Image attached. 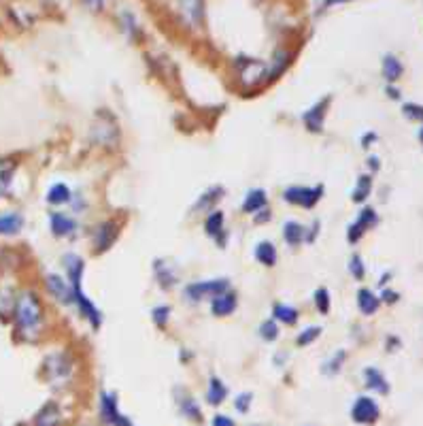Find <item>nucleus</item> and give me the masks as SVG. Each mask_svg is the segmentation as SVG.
<instances>
[{
  "label": "nucleus",
  "mask_w": 423,
  "mask_h": 426,
  "mask_svg": "<svg viewBox=\"0 0 423 426\" xmlns=\"http://www.w3.org/2000/svg\"><path fill=\"white\" fill-rule=\"evenodd\" d=\"M9 320L13 322V330L20 339L34 341L45 324V305L39 292L32 288L20 290Z\"/></svg>",
  "instance_id": "nucleus-1"
},
{
  "label": "nucleus",
  "mask_w": 423,
  "mask_h": 426,
  "mask_svg": "<svg viewBox=\"0 0 423 426\" xmlns=\"http://www.w3.org/2000/svg\"><path fill=\"white\" fill-rule=\"evenodd\" d=\"M230 290V281L226 277L222 279H206V281H194L189 286H185V297L192 301V303H198V301H213L215 297L224 295Z\"/></svg>",
  "instance_id": "nucleus-2"
},
{
  "label": "nucleus",
  "mask_w": 423,
  "mask_h": 426,
  "mask_svg": "<svg viewBox=\"0 0 423 426\" xmlns=\"http://www.w3.org/2000/svg\"><path fill=\"white\" fill-rule=\"evenodd\" d=\"M323 196V186H290L283 192V200L302 207V209H313Z\"/></svg>",
  "instance_id": "nucleus-3"
},
{
  "label": "nucleus",
  "mask_w": 423,
  "mask_h": 426,
  "mask_svg": "<svg viewBox=\"0 0 423 426\" xmlns=\"http://www.w3.org/2000/svg\"><path fill=\"white\" fill-rule=\"evenodd\" d=\"M236 68H239V77L245 86L253 88L260 86L268 79V64L255 58H239L236 60Z\"/></svg>",
  "instance_id": "nucleus-4"
},
{
  "label": "nucleus",
  "mask_w": 423,
  "mask_h": 426,
  "mask_svg": "<svg viewBox=\"0 0 423 426\" xmlns=\"http://www.w3.org/2000/svg\"><path fill=\"white\" fill-rule=\"evenodd\" d=\"M45 288L47 292L60 303V305H73L75 303V295H73V286H70V281L58 273H47L45 275Z\"/></svg>",
  "instance_id": "nucleus-5"
},
{
  "label": "nucleus",
  "mask_w": 423,
  "mask_h": 426,
  "mask_svg": "<svg viewBox=\"0 0 423 426\" xmlns=\"http://www.w3.org/2000/svg\"><path fill=\"white\" fill-rule=\"evenodd\" d=\"M204 233H206V237L213 239L220 247H226L228 233H226V216H224V211H220V209L208 211V216L204 220Z\"/></svg>",
  "instance_id": "nucleus-6"
},
{
  "label": "nucleus",
  "mask_w": 423,
  "mask_h": 426,
  "mask_svg": "<svg viewBox=\"0 0 423 426\" xmlns=\"http://www.w3.org/2000/svg\"><path fill=\"white\" fill-rule=\"evenodd\" d=\"M381 415V409L377 405L375 399L370 396H360L354 407H351V418H354V422L358 424H375Z\"/></svg>",
  "instance_id": "nucleus-7"
},
{
  "label": "nucleus",
  "mask_w": 423,
  "mask_h": 426,
  "mask_svg": "<svg viewBox=\"0 0 423 426\" xmlns=\"http://www.w3.org/2000/svg\"><path fill=\"white\" fill-rule=\"evenodd\" d=\"M375 224H377V211H375L372 207L362 209L360 216H358V220H356L354 224H349V228H347V241H349V243H358V241L364 237V233L370 231Z\"/></svg>",
  "instance_id": "nucleus-8"
},
{
  "label": "nucleus",
  "mask_w": 423,
  "mask_h": 426,
  "mask_svg": "<svg viewBox=\"0 0 423 426\" xmlns=\"http://www.w3.org/2000/svg\"><path fill=\"white\" fill-rule=\"evenodd\" d=\"M330 103H332V96H323L309 111L302 113V122H304L307 130H311V132H321L323 130V122H325Z\"/></svg>",
  "instance_id": "nucleus-9"
},
{
  "label": "nucleus",
  "mask_w": 423,
  "mask_h": 426,
  "mask_svg": "<svg viewBox=\"0 0 423 426\" xmlns=\"http://www.w3.org/2000/svg\"><path fill=\"white\" fill-rule=\"evenodd\" d=\"M119 235V224L113 220L102 222L96 231H94V252L96 254H105L107 250L113 247L115 239Z\"/></svg>",
  "instance_id": "nucleus-10"
},
{
  "label": "nucleus",
  "mask_w": 423,
  "mask_h": 426,
  "mask_svg": "<svg viewBox=\"0 0 423 426\" xmlns=\"http://www.w3.org/2000/svg\"><path fill=\"white\" fill-rule=\"evenodd\" d=\"M73 295H75V303L73 305H77V309H79V314L90 322V326L94 328V330H98L100 328V324H102V316H100V309L88 299V295L83 292V288H73Z\"/></svg>",
  "instance_id": "nucleus-11"
},
{
  "label": "nucleus",
  "mask_w": 423,
  "mask_h": 426,
  "mask_svg": "<svg viewBox=\"0 0 423 426\" xmlns=\"http://www.w3.org/2000/svg\"><path fill=\"white\" fill-rule=\"evenodd\" d=\"M49 231H51L53 237L64 239V237H70V235L77 231V222L70 218L68 213L51 211V213H49Z\"/></svg>",
  "instance_id": "nucleus-12"
},
{
  "label": "nucleus",
  "mask_w": 423,
  "mask_h": 426,
  "mask_svg": "<svg viewBox=\"0 0 423 426\" xmlns=\"http://www.w3.org/2000/svg\"><path fill=\"white\" fill-rule=\"evenodd\" d=\"M100 413H102V418H105L107 424H113V426H132L130 420L119 411L115 394H102L100 396Z\"/></svg>",
  "instance_id": "nucleus-13"
},
{
  "label": "nucleus",
  "mask_w": 423,
  "mask_h": 426,
  "mask_svg": "<svg viewBox=\"0 0 423 426\" xmlns=\"http://www.w3.org/2000/svg\"><path fill=\"white\" fill-rule=\"evenodd\" d=\"M62 264L66 271V279L70 281L73 288H81V279H83V271H86V262L81 256L77 254H64L62 256Z\"/></svg>",
  "instance_id": "nucleus-14"
},
{
  "label": "nucleus",
  "mask_w": 423,
  "mask_h": 426,
  "mask_svg": "<svg viewBox=\"0 0 423 426\" xmlns=\"http://www.w3.org/2000/svg\"><path fill=\"white\" fill-rule=\"evenodd\" d=\"M18 169H20V162L15 158H11V156L0 158V198H5L11 192Z\"/></svg>",
  "instance_id": "nucleus-15"
},
{
  "label": "nucleus",
  "mask_w": 423,
  "mask_h": 426,
  "mask_svg": "<svg viewBox=\"0 0 423 426\" xmlns=\"http://www.w3.org/2000/svg\"><path fill=\"white\" fill-rule=\"evenodd\" d=\"M24 216L20 211H0V237H15L24 231Z\"/></svg>",
  "instance_id": "nucleus-16"
},
{
  "label": "nucleus",
  "mask_w": 423,
  "mask_h": 426,
  "mask_svg": "<svg viewBox=\"0 0 423 426\" xmlns=\"http://www.w3.org/2000/svg\"><path fill=\"white\" fill-rule=\"evenodd\" d=\"M179 11L187 26L196 28L202 24L204 18V0H179Z\"/></svg>",
  "instance_id": "nucleus-17"
},
{
  "label": "nucleus",
  "mask_w": 423,
  "mask_h": 426,
  "mask_svg": "<svg viewBox=\"0 0 423 426\" xmlns=\"http://www.w3.org/2000/svg\"><path fill=\"white\" fill-rule=\"evenodd\" d=\"M236 305H239L236 295L228 290V292H224V295H220L210 301V314H213L215 318H228L236 311Z\"/></svg>",
  "instance_id": "nucleus-18"
},
{
  "label": "nucleus",
  "mask_w": 423,
  "mask_h": 426,
  "mask_svg": "<svg viewBox=\"0 0 423 426\" xmlns=\"http://www.w3.org/2000/svg\"><path fill=\"white\" fill-rule=\"evenodd\" d=\"M154 273H156V279H158V283H160L162 290H173L177 283H179L177 271H175L166 260H156V262H154Z\"/></svg>",
  "instance_id": "nucleus-19"
},
{
  "label": "nucleus",
  "mask_w": 423,
  "mask_h": 426,
  "mask_svg": "<svg viewBox=\"0 0 423 426\" xmlns=\"http://www.w3.org/2000/svg\"><path fill=\"white\" fill-rule=\"evenodd\" d=\"M92 136L98 141V143H105V146H113L117 141V128H115V122L109 117V115H102V122H96L94 130H92Z\"/></svg>",
  "instance_id": "nucleus-20"
},
{
  "label": "nucleus",
  "mask_w": 423,
  "mask_h": 426,
  "mask_svg": "<svg viewBox=\"0 0 423 426\" xmlns=\"http://www.w3.org/2000/svg\"><path fill=\"white\" fill-rule=\"evenodd\" d=\"M281 237H283V241L290 247H298V245L307 243V228L296 220H288L283 224V231H281Z\"/></svg>",
  "instance_id": "nucleus-21"
},
{
  "label": "nucleus",
  "mask_w": 423,
  "mask_h": 426,
  "mask_svg": "<svg viewBox=\"0 0 423 426\" xmlns=\"http://www.w3.org/2000/svg\"><path fill=\"white\" fill-rule=\"evenodd\" d=\"M268 205V194L266 190L262 188H253L245 194V200L241 205L243 213H247V216H253V213H257L260 209H264Z\"/></svg>",
  "instance_id": "nucleus-22"
},
{
  "label": "nucleus",
  "mask_w": 423,
  "mask_h": 426,
  "mask_svg": "<svg viewBox=\"0 0 423 426\" xmlns=\"http://www.w3.org/2000/svg\"><path fill=\"white\" fill-rule=\"evenodd\" d=\"M292 51H288V49H276L274 51V56L270 58V62H268V79H276L283 70L290 66V62H292Z\"/></svg>",
  "instance_id": "nucleus-23"
},
{
  "label": "nucleus",
  "mask_w": 423,
  "mask_h": 426,
  "mask_svg": "<svg viewBox=\"0 0 423 426\" xmlns=\"http://www.w3.org/2000/svg\"><path fill=\"white\" fill-rule=\"evenodd\" d=\"M298 318H300V314H298L296 307H292L288 303H274V307H272V320L276 324L294 326V324H298Z\"/></svg>",
  "instance_id": "nucleus-24"
},
{
  "label": "nucleus",
  "mask_w": 423,
  "mask_h": 426,
  "mask_svg": "<svg viewBox=\"0 0 423 426\" xmlns=\"http://www.w3.org/2000/svg\"><path fill=\"white\" fill-rule=\"evenodd\" d=\"M224 198V188L222 186H213L208 188L202 196H198L196 205H194V211H213L215 205Z\"/></svg>",
  "instance_id": "nucleus-25"
},
{
  "label": "nucleus",
  "mask_w": 423,
  "mask_h": 426,
  "mask_svg": "<svg viewBox=\"0 0 423 426\" xmlns=\"http://www.w3.org/2000/svg\"><path fill=\"white\" fill-rule=\"evenodd\" d=\"M45 200H47L49 205H53V207H64V205H68L70 200H73V192H70V188H68L66 183L58 181V183H53V186L47 190Z\"/></svg>",
  "instance_id": "nucleus-26"
},
{
  "label": "nucleus",
  "mask_w": 423,
  "mask_h": 426,
  "mask_svg": "<svg viewBox=\"0 0 423 426\" xmlns=\"http://www.w3.org/2000/svg\"><path fill=\"white\" fill-rule=\"evenodd\" d=\"M43 367H45V371L49 373V377H51L53 373H55V377H64V375H68V371H70V363L66 361L64 354H51V356L45 359Z\"/></svg>",
  "instance_id": "nucleus-27"
},
{
  "label": "nucleus",
  "mask_w": 423,
  "mask_h": 426,
  "mask_svg": "<svg viewBox=\"0 0 423 426\" xmlns=\"http://www.w3.org/2000/svg\"><path fill=\"white\" fill-rule=\"evenodd\" d=\"M255 260L262 264V266H274L276 260H278V254H276V247L272 241H260L255 245Z\"/></svg>",
  "instance_id": "nucleus-28"
},
{
  "label": "nucleus",
  "mask_w": 423,
  "mask_h": 426,
  "mask_svg": "<svg viewBox=\"0 0 423 426\" xmlns=\"http://www.w3.org/2000/svg\"><path fill=\"white\" fill-rule=\"evenodd\" d=\"M228 396V388L220 377H210L208 380V390H206V401L210 405H222Z\"/></svg>",
  "instance_id": "nucleus-29"
},
{
  "label": "nucleus",
  "mask_w": 423,
  "mask_h": 426,
  "mask_svg": "<svg viewBox=\"0 0 423 426\" xmlns=\"http://www.w3.org/2000/svg\"><path fill=\"white\" fill-rule=\"evenodd\" d=\"M379 305H381V301H379V297H377L372 290L362 288V290L358 292V307H360V311H362L364 316H372V314H377Z\"/></svg>",
  "instance_id": "nucleus-30"
},
{
  "label": "nucleus",
  "mask_w": 423,
  "mask_h": 426,
  "mask_svg": "<svg viewBox=\"0 0 423 426\" xmlns=\"http://www.w3.org/2000/svg\"><path fill=\"white\" fill-rule=\"evenodd\" d=\"M364 380H366V386H368L370 390H377V392H381V394H387V392H389L387 380L383 377V373H381L379 369L368 367V369L364 371Z\"/></svg>",
  "instance_id": "nucleus-31"
},
{
  "label": "nucleus",
  "mask_w": 423,
  "mask_h": 426,
  "mask_svg": "<svg viewBox=\"0 0 423 426\" xmlns=\"http://www.w3.org/2000/svg\"><path fill=\"white\" fill-rule=\"evenodd\" d=\"M402 73H404V66L396 56H385L383 58V77L387 82H391V84L398 82L402 77Z\"/></svg>",
  "instance_id": "nucleus-32"
},
{
  "label": "nucleus",
  "mask_w": 423,
  "mask_h": 426,
  "mask_svg": "<svg viewBox=\"0 0 423 426\" xmlns=\"http://www.w3.org/2000/svg\"><path fill=\"white\" fill-rule=\"evenodd\" d=\"M62 418H60V409L55 403H49L41 409V413L36 415V426H60Z\"/></svg>",
  "instance_id": "nucleus-33"
},
{
  "label": "nucleus",
  "mask_w": 423,
  "mask_h": 426,
  "mask_svg": "<svg viewBox=\"0 0 423 426\" xmlns=\"http://www.w3.org/2000/svg\"><path fill=\"white\" fill-rule=\"evenodd\" d=\"M372 192V177L370 175H362L354 188V192H351V200L354 202H364Z\"/></svg>",
  "instance_id": "nucleus-34"
},
{
  "label": "nucleus",
  "mask_w": 423,
  "mask_h": 426,
  "mask_svg": "<svg viewBox=\"0 0 423 426\" xmlns=\"http://www.w3.org/2000/svg\"><path fill=\"white\" fill-rule=\"evenodd\" d=\"M119 24H121L123 34H126L130 41H136V39H138V26H136V20H134V15H132L130 11H123V13L119 15Z\"/></svg>",
  "instance_id": "nucleus-35"
},
{
  "label": "nucleus",
  "mask_w": 423,
  "mask_h": 426,
  "mask_svg": "<svg viewBox=\"0 0 423 426\" xmlns=\"http://www.w3.org/2000/svg\"><path fill=\"white\" fill-rule=\"evenodd\" d=\"M313 303H315V309H317L321 316H328V314H330V305H332L328 288H317L315 295H313Z\"/></svg>",
  "instance_id": "nucleus-36"
},
{
  "label": "nucleus",
  "mask_w": 423,
  "mask_h": 426,
  "mask_svg": "<svg viewBox=\"0 0 423 426\" xmlns=\"http://www.w3.org/2000/svg\"><path fill=\"white\" fill-rule=\"evenodd\" d=\"M344 361H347V351H344V349H338V351L334 354V356L323 365L321 371H323L325 375H336V373L340 371V367H342Z\"/></svg>",
  "instance_id": "nucleus-37"
},
{
  "label": "nucleus",
  "mask_w": 423,
  "mask_h": 426,
  "mask_svg": "<svg viewBox=\"0 0 423 426\" xmlns=\"http://www.w3.org/2000/svg\"><path fill=\"white\" fill-rule=\"evenodd\" d=\"M260 337L266 341V343H272L278 339V324L270 318V320H264L260 324Z\"/></svg>",
  "instance_id": "nucleus-38"
},
{
  "label": "nucleus",
  "mask_w": 423,
  "mask_h": 426,
  "mask_svg": "<svg viewBox=\"0 0 423 426\" xmlns=\"http://www.w3.org/2000/svg\"><path fill=\"white\" fill-rule=\"evenodd\" d=\"M319 335H321V326H309V328H304V330L296 337V343H298L300 347H307V345H311L313 341H317Z\"/></svg>",
  "instance_id": "nucleus-39"
},
{
  "label": "nucleus",
  "mask_w": 423,
  "mask_h": 426,
  "mask_svg": "<svg viewBox=\"0 0 423 426\" xmlns=\"http://www.w3.org/2000/svg\"><path fill=\"white\" fill-rule=\"evenodd\" d=\"M349 273H351V277H356L358 281H362V279H364L366 269H364V260H362V256L354 254V256L349 258Z\"/></svg>",
  "instance_id": "nucleus-40"
},
{
  "label": "nucleus",
  "mask_w": 423,
  "mask_h": 426,
  "mask_svg": "<svg viewBox=\"0 0 423 426\" xmlns=\"http://www.w3.org/2000/svg\"><path fill=\"white\" fill-rule=\"evenodd\" d=\"M152 320L158 328H164L170 320V307L168 305H158L154 311H152Z\"/></svg>",
  "instance_id": "nucleus-41"
},
{
  "label": "nucleus",
  "mask_w": 423,
  "mask_h": 426,
  "mask_svg": "<svg viewBox=\"0 0 423 426\" xmlns=\"http://www.w3.org/2000/svg\"><path fill=\"white\" fill-rule=\"evenodd\" d=\"M179 405H181V411H183L189 420H200L202 413H200V409L196 407V403H194L192 399H183Z\"/></svg>",
  "instance_id": "nucleus-42"
},
{
  "label": "nucleus",
  "mask_w": 423,
  "mask_h": 426,
  "mask_svg": "<svg viewBox=\"0 0 423 426\" xmlns=\"http://www.w3.org/2000/svg\"><path fill=\"white\" fill-rule=\"evenodd\" d=\"M402 113L408 117V120H415V122H423V107L421 105H415V103H408L404 105Z\"/></svg>",
  "instance_id": "nucleus-43"
},
{
  "label": "nucleus",
  "mask_w": 423,
  "mask_h": 426,
  "mask_svg": "<svg viewBox=\"0 0 423 426\" xmlns=\"http://www.w3.org/2000/svg\"><path fill=\"white\" fill-rule=\"evenodd\" d=\"M270 220H272V213H270L268 207H264V209H260L257 213H253V222H255V224H264V222H270Z\"/></svg>",
  "instance_id": "nucleus-44"
},
{
  "label": "nucleus",
  "mask_w": 423,
  "mask_h": 426,
  "mask_svg": "<svg viewBox=\"0 0 423 426\" xmlns=\"http://www.w3.org/2000/svg\"><path fill=\"white\" fill-rule=\"evenodd\" d=\"M234 405H236V409L241 411V413H247L249 411V405H251V394H241L236 401H234Z\"/></svg>",
  "instance_id": "nucleus-45"
},
{
  "label": "nucleus",
  "mask_w": 423,
  "mask_h": 426,
  "mask_svg": "<svg viewBox=\"0 0 423 426\" xmlns=\"http://www.w3.org/2000/svg\"><path fill=\"white\" fill-rule=\"evenodd\" d=\"M81 3L90 9V11H102L105 0H81Z\"/></svg>",
  "instance_id": "nucleus-46"
},
{
  "label": "nucleus",
  "mask_w": 423,
  "mask_h": 426,
  "mask_svg": "<svg viewBox=\"0 0 423 426\" xmlns=\"http://www.w3.org/2000/svg\"><path fill=\"white\" fill-rule=\"evenodd\" d=\"M213 426H236L228 415H215L213 418Z\"/></svg>",
  "instance_id": "nucleus-47"
},
{
  "label": "nucleus",
  "mask_w": 423,
  "mask_h": 426,
  "mask_svg": "<svg viewBox=\"0 0 423 426\" xmlns=\"http://www.w3.org/2000/svg\"><path fill=\"white\" fill-rule=\"evenodd\" d=\"M383 301H385V303H396V301H398V295H396V292L385 290V292H383Z\"/></svg>",
  "instance_id": "nucleus-48"
},
{
  "label": "nucleus",
  "mask_w": 423,
  "mask_h": 426,
  "mask_svg": "<svg viewBox=\"0 0 423 426\" xmlns=\"http://www.w3.org/2000/svg\"><path fill=\"white\" fill-rule=\"evenodd\" d=\"M368 162H370V167H372V169H375V171H377V169H379V158H370V160H368Z\"/></svg>",
  "instance_id": "nucleus-49"
},
{
  "label": "nucleus",
  "mask_w": 423,
  "mask_h": 426,
  "mask_svg": "<svg viewBox=\"0 0 423 426\" xmlns=\"http://www.w3.org/2000/svg\"><path fill=\"white\" fill-rule=\"evenodd\" d=\"M387 92H389V96H391V98H398V96H400V94H398V90H394V88H387Z\"/></svg>",
  "instance_id": "nucleus-50"
},
{
  "label": "nucleus",
  "mask_w": 423,
  "mask_h": 426,
  "mask_svg": "<svg viewBox=\"0 0 423 426\" xmlns=\"http://www.w3.org/2000/svg\"><path fill=\"white\" fill-rule=\"evenodd\" d=\"M419 141H421V143H423V128L419 130Z\"/></svg>",
  "instance_id": "nucleus-51"
}]
</instances>
